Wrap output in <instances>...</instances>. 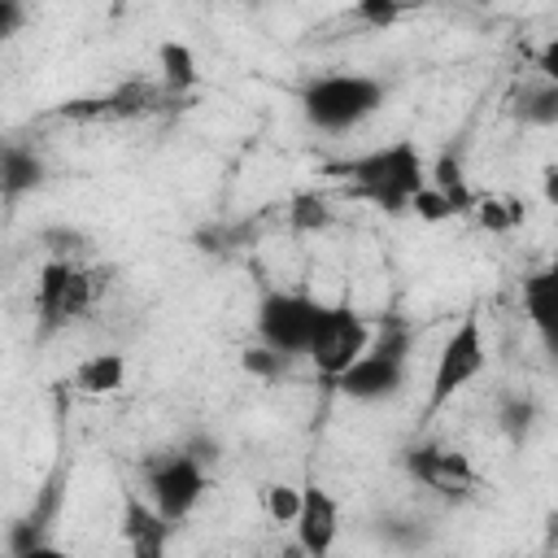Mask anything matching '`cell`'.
<instances>
[{
	"label": "cell",
	"mask_w": 558,
	"mask_h": 558,
	"mask_svg": "<svg viewBox=\"0 0 558 558\" xmlns=\"http://www.w3.org/2000/svg\"><path fill=\"white\" fill-rule=\"evenodd\" d=\"M327 174H336L344 183L349 201H366V205L384 209L388 218H401V214H410L414 192L427 183V161L414 140H392V144H379L349 161H331Z\"/></svg>",
	"instance_id": "cell-1"
},
{
	"label": "cell",
	"mask_w": 558,
	"mask_h": 558,
	"mask_svg": "<svg viewBox=\"0 0 558 558\" xmlns=\"http://www.w3.org/2000/svg\"><path fill=\"white\" fill-rule=\"evenodd\" d=\"M388 100V87L375 74H318L305 83L301 92V113L314 131L327 135H344L353 126H362L371 113H379Z\"/></svg>",
	"instance_id": "cell-2"
},
{
	"label": "cell",
	"mask_w": 558,
	"mask_h": 558,
	"mask_svg": "<svg viewBox=\"0 0 558 558\" xmlns=\"http://www.w3.org/2000/svg\"><path fill=\"white\" fill-rule=\"evenodd\" d=\"M96 292H100L96 270H87L70 257H48L35 279V336L48 340L61 327H70L74 318H83L92 310Z\"/></svg>",
	"instance_id": "cell-3"
},
{
	"label": "cell",
	"mask_w": 558,
	"mask_h": 558,
	"mask_svg": "<svg viewBox=\"0 0 558 558\" xmlns=\"http://www.w3.org/2000/svg\"><path fill=\"white\" fill-rule=\"evenodd\" d=\"M405 357H410V331L401 323L384 327L371 349L331 384L349 397V401H392L405 388Z\"/></svg>",
	"instance_id": "cell-4"
},
{
	"label": "cell",
	"mask_w": 558,
	"mask_h": 558,
	"mask_svg": "<svg viewBox=\"0 0 558 558\" xmlns=\"http://www.w3.org/2000/svg\"><path fill=\"white\" fill-rule=\"evenodd\" d=\"M144 497L170 519V523H183L196 501L205 497L209 488V475H205V458H196L187 445L183 449H161L153 458H144Z\"/></svg>",
	"instance_id": "cell-5"
},
{
	"label": "cell",
	"mask_w": 558,
	"mask_h": 558,
	"mask_svg": "<svg viewBox=\"0 0 558 558\" xmlns=\"http://www.w3.org/2000/svg\"><path fill=\"white\" fill-rule=\"evenodd\" d=\"M323 318H327V301H318V296L266 292L257 305V340L288 357H310Z\"/></svg>",
	"instance_id": "cell-6"
},
{
	"label": "cell",
	"mask_w": 558,
	"mask_h": 558,
	"mask_svg": "<svg viewBox=\"0 0 558 558\" xmlns=\"http://www.w3.org/2000/svg\"><path fill=\"white\" fill-rule=\"evenodd\" d=\"M488 366V344H484V327L480 314H462V323L445 336L436 366H432V388H427V414H436L440 405H449L471 379H480Z\"/></svg>",
	"instance_id": "cell-7"
},
{
	"label": "cell",
	"mask_w": 558,
	"mask_h": 558,
	"mask_svg": "<svg viewBox=\"0 0 558 558\" xmlns=\"http://www.w3.org/2000/svg\"><path fill=\"white\" fill-rule=\"evenodd\" d=\"M371 340H375V331L353 305H327V318H323V327L314 336L310 362H314V371L323 379H336L371 349Z\"/></svg>",
	"instance_id": "cell-8"
},
{
	"label": "cell",
	"mask_w": 558,
	"mask_h": 558,
	"mask_svg": "<svg viewBox=\"0 0 558 558\" xmlns=\"http://www.w3.org/2000/svg\"><path fill=\"white\" fill-rule=\"evenodd\" d=\"M401 466H405V475L414 484H423V488H432L440 497H466L480 484V475H475V466H471L466 453L445 449V445H432V440L410 445L401 453Z\"/></svg>",
	"instance_id": "cell-9"
},
{
	"label": "cell",
	"mask_w": 558,
	"mask_h": 558,
	"mask_svg": "<svg viewBox=\"0 0 558 558\" xmlns=\"http://www.w3.org/2000/svg\"><path fill=\"white\" fill-rule=\"evenodd\" d=\"M292 527H296V545H301L310 558L331 554V545H336V536H340V501H336L323 484L305 480V488H301V514H296Z\"/></svg>",
	"instance_id": "cell-10"
},
{
	"label": "cell",
	"mask_w": 558,
	"mask_h": 558,
	"mask_svg": "<svg viewBox=\"0 0 558 558\" xmlns=\"http://www.w3.org/2000/svg\"><path fill=\"white\" fill-rule=\"evenodd\" d=\"M523 318L532 323L541 349L558 362V262H549L523 279Z\"/></svg>",
	"instance_id": "cell-11"
},
{
	"label": "cell",
	"mask_w": 558,
	"mask_h": 558,
	"mask_svg": "<svg viewBox=\"0 0 558 558\" xmlns=\"http://www.w3.org/2000/svg\"><path fill=\"white\" fill-rule=\"evenodd\" d=\"M170 532H174V523H170L148 497L126 493V501H122V536H126L131 554H140V558H157V554H166Z\"/></svg>",
	"instance_id": "cell-12"
},
{
	"label": "cell",
	"mask_w": 558,
	"mask_h": 558,
	"mask_svg": "<svg viewBox=\"0 0 558 558\" xmlns=\"http://www.w3.org/2000/svg\"><path fill=\"white\" fill-rule=\"evenodd\" d=\"M44 174H48V166H44V157L35 148L13 144V140L4 144V153H0V187H4V201L9 205L22 201L26 192H35L44 183Z\"/></svg>",
	"instance_id": "cell-13"
},
{
	"label": "cell",
	"mask_w": 558,
	"mask_h": 558,
	"mask_svg": "<svg viewBox=\"0 0 558 558\" xmlns=\"http://www.w3.org/2000/svg\"><path fill=\"white\" fill-rule=\"evenodd\" d=\"M74 388L87 392V397H109L126 384V357L122 353H92L74 366Z\"/></svg>",
	"instance_id": "cell-14"
},
{
	"label": "cell",
	"mask_w": 558,
	"mask_h": 558,
	"mask_svg": "<svg viewBox=\"0 0 558 558\" xmlns=\"http://www.w3.org/2000/svg\"><path fill=\"white\" fill-rule=\"evenodd\" d=\"M157 78L170 87V92H179V96H187V92H196V83H201V65H196V52L187 48V44H179V39H166L161 48H157Z\"/></svg>",
	"instance_id": "cell-15"
},
{
	"label": "cell",
	"mask_w": 558,
	"mask_h": 558,
	"mask_svg": "<svg viewBox=\"0 0 558 558\" xmlns=\"http://www.w3.org/2000/svg\"><path fill=\"white\" fill-rule=\"evenodd\" d=\"M514 118L523 126H558V83L536 74L519 96H514Z\"/></svg>",
	"instance_id": "cell-16"
},
{
	"label": "cell",
	"mask_w": 558,
	"mask_h": 558,
	"mask_svg": "<svg viewBox=\"0 0 558 558\" xmlns=\"http://www.w3.org/2000/svg\"><path fill=\"white\" fill-rule=\"evenodd\" d=\"M427 183L432 187H440L445 196H449V205H453V214H475V205H480V196L466 187V174H462V161L453 157V153H445V157H436V166L427 170Z\"/></svg>",
	"instance_id": "cell-17"
},
{
	"label": "cell",
	"mask_w": 558,
	"mask_h": 558,
	"mask_svg": "<svg viewBox=\"0 0 558 558\" xmlns=\"http://www.w3.org/2000/svg\"><path fill=\"white\" fill-rule=\"evenodd\" d=\"M331 222H336V209H331V201H327L323 192H296V196L288 201V227H292L296 235L327 231Z\"/></svg>",
	"instance_id": "cell-18"
},
{
	"label": "cell",
	"mask_w": 558,
	"mask_h": 558,
	"mask_svg": "<svg viewBox=\"0 0 558 558\" xmlns=\"http://www.w3.org/2000/svg\"><path fill=\"white\" fill-rule=\"evenodd\" d=\"M523 218H527V205L514 196H480L475 205V222L484 231H514Z\"/></svg>",
	"instance_id": "cell-19"
},
{
	"label": "cell",
	"mask_w": 558,
	"mask_h": 558,
	"mask_svg": "<svg viewBox=\"0 0 558 558\" xmlns=\"http://www.w3.org/2000/svg\"><path fill=\"white\" fill-rule=\"evenodd\" d=\"M423 0H353V13H357V22L362 26H371V31H388V26H397L410 9H418Z\"/></svg>",
	"instance_id": "cell-20"
},
{
	"label": "cell",
	"mask_w": 558,
	"mask_h": 558,
	"mask_svg": "<svg viewBox=\"0 0 558 558\" xmlns=\"http://www.w3.org/2000/svg\"><path fill=\"white\" fill-rule=\"evenodd\" d=\"M532 423H536V405H532V397H506V401H501V410H497V427L506 432V440L523 445L527 432H532Z\"/></svg>",
	"instance_id": "cell-21"
},
{
	"label": "cell",
	"mask_w": 558,
	"mask_h": 558,
	"mask_svg": "<svg viewBox=\"0 0 558 558\" xmlns=\"http://www.w3.org/2000/svg\"><path fill=\"white\" fill-rule=\"evenodd\" d=\"M288 353H279V349H270V344H253V349H244L240 353V366L253 375V379H262V384H270V379H279L283 371H288Z\"/></svg>",
	"instance_id": "cell-22"
},
{
	"label": "cell",
	"mask_w": 558,
	"mask_h": 558,
	"mask_svg": "<svg viewBox=\"0 0 558 558\" xmlns=\"http://www.w3.org/2000/svg\"><path fill=\"white\" fill-rule=\"evenodd\" d=\"M262 510L270 523H296L301 514V488L292 484H266L262 488Z\"/></svg>",
	"instance_id": "cell-23"
},
{
	"label": "cell",
	"mask_w": 558,
	"mask_h": 558,
	"mask_svg": "<svg viewBox=\"0 0 558 558\" xmlns=\"http://www.w3.org/2000/svg\"><path fill=\"white\" fill-rule=\"evenodd\" d=\"M39 244H44L48 257H70V262L92 248V240H87L78 227H44V231H39Z\"/></svg>",
	"instance_id": "cell-24"
},
{
	"label": "cell",
	"mask_w": 558,
	"mask_h": 558,
	"mask_svg": "<svg viewBox=\"0 0 558 558\" xmlns=\"http://www.w3.org/2000/svg\"><path fill=\"white\" fill-rule=\"evenodd\" d=\"M410 214H414L418 222H445V218H453V205H449V196H445L440 187L423 183V187L414 192V201H410Z\"/></svg>",
	"instance_id": "cell-25"
},
{
	"label": "cell",
	"mask_w": 558,
	"mask_h": 558,
	"mask_svg": "<svg viewBox=\"0 0 558 558\" xmlns=\"http://www.w3.org/2000/svg\"><path fill=\"white\" fill-rule=\"evenodd\" d=\"M22 22H26L22 0H0V39H13L22 31Z\"/></svg>",
	"instance_id": "cell-26"
},
{
	"label": "cell",
	"mask_w": 558,
	"mask_h": 558,
	"mask_svg": "<svg viewBox=\"0 0 558 558\" xmlns=\"http://www.w3.org/2000/svg\"><path fill=\"white\" fill-rule=\"evenodd\" d=\"M536 74H545L549 83H558V35L536 48Z\"/></svg>",
	"instance_id": "cell-27"
},
{
	"label": "cell",
	"mask_w": 558,
	"mask_h": 558,
	"mask_svg": "<svg viewBox=\"0 0 558 558\" xmlns=\"http://www.w3.org/2000/svg\"><path fill=\"white\" fill-rule=\"evenodd\" d=\"M541 196L549 209H558V166H545L541 170Z\"/></svg>",
	"instance_id": "cell-28"
},
{
	"label": "cell",
	"mask_w": 558,
	"mask_h": 558,
	"mask_svg": "<svg viewBox=\"0 0 558 558\" xmlns=\"http://www.w3.org/2000/svg\"><path fill=\"white\" fill-rule=\"evenodd\" d=\"M545 532H549V545H558V510L545 514Z\"/></svg>",
	"instance_id": "cell-29"
}]
</instances>
